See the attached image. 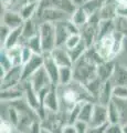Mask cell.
<instances>
[{
    "instance_id": "e0dca14e",
    "label": "cell",
    "mask_w": 127,
    "mask_h": 133,
    "mask_svg": "<svg viewBox=\"0 0 127 133\" xmlns=\"http://www.w3.org/2000/svg\"><path fill=\"white\" fill-rule=\"evenodd\" d=\"M51 56L60 68L61 66H73L71 57L65 47H56L51 52Z\"/></svg>"
},
{
    "instance_id": "8fae6325",
    "label": "cell",
    "mask_w": 127,
    "mask_h": 133,
    "mask_svg": "<svg viewBox=\"0 0 127 133\" xmlns=\"http://www.w3.org/2000/svg\"><path fill=\"white\" fill-rule=\"evenodd\" d=\"M21 85H22L23 93H24V100L27 101V103L29 104V107L31 108V109H33L36 112L40 109V105H41L38 92L34 90L33 85L31 84V82L29 80L22 81Z\"/></svg>"
},
{
    "instance_id": "1f68e13d",
    "label": "cell",
    "mask_w": 127,
    "mask_h": 133,
    "mask_svg": "<svg viewBox=\"0 0 127 133\" xmlns=\"http://www.w3.org/2000/svg\"><path fill=\"white\" fill-rule=\"evenodd\" d=\"M113 99L127 101V87H125V85H114Z\"/></svg>"
},
{
    "instance_id": "484cf974",
    "label": "cell",
    "mask_w": 127,
    "mask_h": 133,
    "mask_svg": "<svg viewBox=\"0 0 127 133\" xmlns=\"http://www.w3.org/2000/svg\"><path fill=\"white\" fill-rule=\"evenodd\" d=\"M39 8H40V3H26V5L19 10V14L21 15L24 21H27V20H29V19L34 18V17L38 15Z\"/></svg>"
},
{
    "instance_id": "30bf717a",
    "label": "cell",
    "mask_w": 127,
    "mask_h": 133,
    "mask_svg": "<svg viewBox=\"0 0 127 133\" xmlns=\"http://www.w3.org/2000/svg\"><path fill=\"white\" fill-rule=\"evenodd\" d=\"M43 68L47 71L49 78H50L52 85H59L60 66L56 64L51 53H43Z\"/></svg>"
},
{
    "instance_id": "d6986e66",
    "label": "cell",
    "mask_w": 127,
    "mask_h": 133,
    "mask_svg": "<svg viewBox=\"0 0 127 133\" xmlns=\"http://www.w3.org/2000/svg\"><path fill=\"white\" fill-rule=\"evenodd\" d=\"M113 89H114V84L110 80L103 82L96 103L104 107H108V104L113 100Z\"/></svg>"
},
{
    "instance_id": "f1b7e54d",
    "label": "cell",
    "mask_w": 127,
    "mask_h": 133,
    "mask_svg": "<svg viewBox=\"0 0 127 133\" xmlns=\"http://www.w3.org/2000/svg\"><path fill=\"white\" fill-rule=\"evenodd\" d=\"M73 81L72 66H61L59 71V85H66Z\"/></svg>"
},
{
    "instance_id": "7bdbcfd3",
    "label": "cell",
    "mask_w": 127,
    "mask_h": 133,
    "mask_svg": "<svg viewBox=\"0 0 127 133\" xmlns=\"http://www.w3.org/2000/svg\"><path fill=\"white\" fill-rule=\"evenodd\" d=\"M123 133H127V124L123 125Z\"/></svg>"
},
{
    "instance_id": "5bb4252c",
    "label": "cell",
    "mask_w": 127,
    "mask_h": 133,
    "mask_svg": "<svg viewBox=\"0 0 127 133\" xmlns=\"http://www.w3.org/2000/svg\"><path fill=\"white\" fill-rule=\"evenodd\" d=\"M29 81L31 82V84L33 85V88L36 92H39V91H41L44 88H48V87L52 85L50 78H49L48 73L46 70H44L43 66L40 70H38V71L29 79Z\"/></svg>"
},
{
    "instance_id": "ee69618b",
    "label": "cell",
    "mask_w": 127,
    "mask_h": 133,
    "mask_svg": "<svg viewBox=\"0 0 127 133\" xmlns=\"http://www.w3.org/2000/svg\"><path fill=\"white\" fill-rule=\"evenodd\" d=\"M42 133H52V132H50V131H48V130H46V129H43V131H42Z\"/></svg>"
},
{
    "instance_id": "83f0119b",
    "label": "cell",
    "mask_w": 127,
    "mask_h": 133,
    "mask_svg": "<svg viewBox=\"0 0 127 133\" xmlns=\"http://www.w3.org/2000/svg\"><path fill=\"white\" fill-rule=\"evenodd\" d=\"M107 110H108V122L109 124H118L119 123V120L122 118V113H121V110L118 108L117 103L112 100V102L108 104L107 107Z\"/></svg>"
},
{
    "instance_id": "3957f363",
    "label": "cell",
    "mask_w": 127,
    "mask_h": 133,
    "mask_svg": "<svg viewBox=\"0 0 127 133\" xmlns=\"http://www.w3.org/2000/svg\"><path fill=\"white\" fill-rule=\"evenodd\" d=\"M54 24H55V35H56V47H64V44L70 36L80 33V29L71 21V19L56 22Z\"/></svg>"
},
{
    "instance_id": "ba28073f",
    "label": "cell",
    "mask_w": 127,
    "mask_h": 133,
    "mask_svg": "<svg viewBox=\"0 0 127 133\" xmlns=\"http://www.w3.org/2000/svg\"><path fill=\"white\" fill-rule=\"evenodd\" d=\"M40 8H52V9L64 11L72 16L77 7L73 2V0H41Z\"/></svg>"
},
{
    "instance_id": "f546056e",
    "label": "cell",
    "mask_w": 127,
    "mask_h": 133,
    "mask_svg": "<svg viewBox=\"0 0 127 133\" xmlns=\"http://www.w3.org/2000/svg\"><path fill=\"white\" fill-rule=\"evenodd\" d=\"M22 44L29 47L34 55H42V53H43L42 43H41V39H40L39 33H38V35H35L34 37H32V38L28 39L27 41H24Z\"/></svg>"
},
{
    "instance_id": "f6af8a7d",
    "label": "cell",
    "mask_w": 127,
    "mask_h": 133,
    "mask_svg": "<svg viewBox=\"0 0 127 133\" xmlns=\"http://www.w3.org/2000/svg\"><path fill=\"white\" fill-rule=\"evenodd\" d=\"M19 132H20V131H19ZM20 133H22V132H20Z\"/></svg>"
},
{
    "instance_id": "d4e9b609",
    "label": "cell",
    "mask_w": 127,
    "mask_h": 133,
    "mask_svg": "<svg viewBox=\"0 0 127 133\" xmlns=\"http://www.w3.org/2000/svg\"><path fill=\"white\" fill-rule=\"evenodd\" d=\"M94 107H95V102L92 101H84L83 104L81 108V112H80V116H79V121L85 122V123H89L93 115V111H94Z\"/></svg>"
},
{
    "instance_id": "4dcf8cb0",
    "label": "cell",
    "mask_w": 127,
    "mask_h": 133,
    "mask_svg": "<svg viewBox=\"0 0 127 133\" xmlns=\"http://www.w3.org/2000/svg\"><path fill=\"white\" fill-rule=\"evenodd\" d=\"M68 50V49H66ZM87 50V47L85 45V43L82 41V42L77 45V47H75L74 49H71V50H68L69 51V55L70 57H71V60L73 62V64L75 63V62L77 60H80L82 57H83L85 55V52H86Z\"/></svg>"
},
{
    "instance_id": "603a6c76",
    "label": "cell",
    "mask_w": 127,
    "mask_h": 133,
    "mask_svg": "<svg viewBox=\"0 0 127 133\" xmlns=\"http://www.w3.org/2000/svg\"><path fill=\"white\" fill-rule=\"evenodd\" d=\"M7 53V56L9 57L11 63L13 66L18 65H23L22 63V44L16 45L10 49H3Z\"/></svg>"
},
{
    "instance_id": "60d3db41",
    "label": "cell",
    "mask_w": 127,
    "mask_h": 133,
    "mask_svg": "<svg viewBox=\"0 0 127 133\" xmlns=\"http://www.w3.org/2000/svg\"><path fill=\"white\" fill-rule=\"evenodd\" d=\"M88 0H73V2L75 3L76 7H83Z\"/></svg>"
},
{
    "instance_id": "cb8c5ba5",
    "label": "cell",
    "mask_w": 127,
    "mask_h": 133,
    "mask_svg": "<svg viewBox=\"0 0 127 133\" xmlns=\"http://www.w3.org/2000/svg\"><path fill=\"white\" fill-rule=\"evenodd\" d=\"M19 44H22V27L11 30L9 38L7 39L5 45L1 49H10Z\"/></svg>"
},
{
    "instance_id": "4316f807",
    "label": "cell",
    "mask_w": 127,
    "mask_h": 133,
    "mask_svg": "<svg viewBox=\"0 0 127 133\" xmlns=\"http://www.w3.org/2000/svg\"><path fill=\"white\" fill-rule=\"evenodd\" d=\"M107 0H88L85 5L82 7L83 9L87 12V15L91 17L93 15H96L101 11L103 6L106 3Z\"/></svg>"
},
{
    "instance_id": "7a4b0ae2",
    "label": "cell",
    "mask_w": 127,
    "mask_h": 133,
    "mask_svg": "<svg viewBox=\"0 0 127 133\" xmlns=\"http://www.w3.org/2000/svg\"><path fill=\"white\" fill-rule=\"evenodd\" d=\"M39 36L42 43L43 53H51L56 48L55 24L51 22H41L39 27Z\"/></svg>"
},
{
    "instance_id": "4fadbf2b",
    "label": "cell",
    "mask_w": 127,
    "mask_h": 133,
    "mask_svg": "<svg viewBox=\"0 0 127 133\" xmlns=\"http://www.w3.org/2000/svg\"><path fill=\"white\" fill-rule=\"evenodd\" d=\"M24 23V20L22 19L21 15L18 11L14 10H3V14L1 16V24H5L11 30L22 27Z\"/></svg>"
},
{
    "instance_id": "ffe728a7",
    "label": "cell",
    "mask_w": 127,
    "mask_h": 133,
    "mask_svg": "<svg viewBox=\"0 0 127 133\" xmlns=\"http://www.w3.org/2000/svg\"><path fill=\"white\" fill-rule=\"evenodd\" d=\"M23 97H24V93H23V89L21 84H19L18 87H14V88L1 91V101L3 103L6 102L11 103V102L18 101L20 99H23Z\"/></svg>"
},
{
    "instance_id": "b9f144b4",
    "label": "cell",
    "mask_w": 127,
    "mask_h": 133,
    "mask_svg": "<svg viewBox=\"0 0 127 133\" xmlns=\"http://www.w3.org/2000/svg\"><path fill=\"white\" fill-rule=\"evenodd\" d=\"M27 3H40L41 0H26Z\"/></svg>"
},
{
    "instance_id": "d590c367",
    "label": "cell",
    "mask_w": 127,
    "mask_h": 133,
    "mask_svg": "<svg viewBox=\"0 0 127 133\" xmlns=\"http://www.w3.org/2000/svg\"><path fill=\"white\" fill-rule=\"evenodd\" d=\"M33 56H34V53L32 52V50L29 47H27V45L22 44V63L23 64L27 63Z\"/></svg>"
},
{
    "instance_id": "8d00e7d4",
    "label": "cell",
    "mask_w": 127,
    "mask_h": 133,
    "mask_svg": "<svg viewBox=\"0 0 127 133\" xmlns=\"http://www.w3.org/2000/svg\"><path fill=\"white\" fill-rule=\"evenodd\" d=\"M108 127H109V123L103 124V125H100V127H89L88 125L87 133H106Z\"/></svg>"
},
{
    "instance_id": "ab89813d",
    "label": "cell",
    "mask_w": 127,
    "mask_h": 133,
    "mask_svg": "<svg viewBox=\"0 0 127 133\" xmlns=\"http://www.w3.org/2000/svg\"><path fill=\"white\" fill-rule=\"evenodd\" d=\"M62 133H77L74 124H65L62 129Z\"/></svg>"
},
{
    "instance_id": "74e56055",
    "label": "cell",
    "mask_w": 127,
    "mask_h": 133,
    "mask_svg": "<svg viewBox=\"0 0 127 133\" xmlns=\"http://www.w3.org/2000/svg\"><path fill=\"white\" fill-rule=\"evenodd\" d=\"M74 125H75L77 133H87V130H88V124L87 123L82 122V121H76L74 123Z\"/></svg>"
},
{
    "instance_id": "836d02e7",
    "label": "cell",
    "mask_w": 127,
    "mask_h": 133,
    "mask_svg": "<svg viewBox=\"0 0 127 133\" xmlns=\"http://www.w3.org/2000/svg\"><path fill=\"white\" fill-rule=\"evenodd\" d=\"M81 42H82L81 35L80 33H75V35H72V36L69 37V39L66 40L64 47L66 48L68 50H71V49H74L75 47H77Z\"/></svg>"
},
{
    "instance_id": "5b68a950",
    "label": "cell",
    "mask_w": 127,
    "mask_h": 133,
    "mask_svg": "<svg viewBox=\"0 0 127 133\" xmlns=\"http://www.w3.org/2000/svg\"><path fill=\"white\" fill-rule=\"evenodd\" d=\"M38 21L41 22H51L56 23L60 21L71 19V16L64 11H60L52 8H39V12L35 16Z\"/></svg>"
},
{
    "instance_id": "277c9868",
    "label": "cell",
    "mask_w": 127,
    "mask_h": 133,
    "mask_svg": "<svg viewBox=\"0 0 127 133\" xmlns=\"http://www.w3.org/2000/svg\"><path fill=\"white\" fill-rule=\"evenodd\" d=\"M114 43H115V32L102 37L94 44V48L96 49L98 56L101 57V59L103 61H109L115 59L113 55Z\"/></svg>"
},
{
    "instance_id": "f35d334b",
    "label": "cell",
    "mask_w": 127,
    "mask_h": 133,
    "mask_svg": "<svg viewBox=\"0 0 127 133\" xmlns=\"http://www.w3.org/2000/svg\"><path fill=\"white\" fill-rule=\"evenodd\" d=\"M106 133H123V125L118 124H109Z\"/></svg>"
},
{
    "instance_id": "d6a6232c",
    "label": "cell",
    "mask_w": 127,
    "mask_h": 133,
    "mask_svg": "<svg viewBox=\"0 0 127 133\" xmlns=\"http://www.w3.org/2000/svg\"><path fill=\"white\" fill-rule=\"evenodd\" d=\"M12 68H13V65H12L9 57L7 56V53H6L5 50L1 49V53H0V69L3 70V71L7 73Z\"/></svg>"
},
{
    "instance_id": "ac0fdd59",
    "label": "cell",
    "mask_w": 127,
    "mask_h": 133,
    "mask_svg": "<svg viewBox=\"0 0 127 133\" xmlns=\"http://www.w3.org/2000/svg\"><path fill=\"white\" fill-rule=\"evenodd\" d=\"M115 68H116V63L114 60L102 62V63L97 65V77L100 78L102 82L108 81L112 79Z\"/></svg>"
},
{
    "instance_id": "9a60e30c",
    "label": "cell",
    "mask_w": 127,
    "mask_h": 133,
    "mask_svg": "<svg viewBox=\"0 0 127 133\" xmlns=\"http://www.w3.org/2000/svg\"><path fill=\"white\" fill-rule=\"evenodd\" d=\"M106 123H109L107 107L95 103L93 115H92L91 122L88 123V125L89 127H100V125H103V124H106Z\"/></svg>"
},
{
    "instance_id": "6da1fadb",
    "label": "cell",
    "mask_w": 127,
    "mask_h": 133,
    "mask_svg": "<svg viewBox=\"0 0 127 133\" xmlns=\"http://www.w3.org/2000/svg\"><path fill=\"white\" fill-rule=\"evenodd\" d=\"M73 80L85 85L93 79L97 78V63H95L86 53L73 64Z\"/></svg>"
},
{
    "instance_id": "52a82bcc",
    "label": "cell",
    "mask_w": 127,
    "mask_h": 133,
    "mask_svg": "<svg viewBox=\"0 0 127 133\" xmlns=\"http://www.w3.org/2000/svg\"><path fill=\"white\" fill-rule=\"evenodd\" d=\"M22 82V65L13 66L1 79V91L18 87Z\"/></svg>"
},
{
    "instance_id": "44dd1931",
    "label": "cell",
    "mask_w": 127,
    "mask_h": 133,
    "mask_svg": "<svg viewBox=\"0 0 127 133\" xmlns=\"http://www.w3.org/2000/svg\"><path fill=\"white\" fill-rule=\"evenodd\" d=\"M35 17L32 19H29L27 21H24L23 26H22V43L24 41H27L28 39L34 37L35 35L39 33V27L40 23L35 22Z\"/></svg>"
},
{
    "instance_id": "9c48e42d",
    "label": "cell",
    "mask_w": 127,
    "mask_h": 133,
    "mask_svg": "<svg viewBox=\"0 0 127 133\" xmlns=\"http://www.w3.org/2000/svg\"><path fill=\"white\" fill-rule=\"evenodd\" d=\"M42 66H43V53L42 55H34L27 63L22 65V81L29 80Z\"/></svg>"
},
{
    "instance_id": "7402d4cb",
    "label": "cell",
    "mask_w": 127,
    "mask_h": 133,
    "mask_svg": "<svg viewBox=\"0 0 127 133\" xmlns=\"http://www.w3.org/2000/svg\"><path fill=\"white\" fill-rule=\"evenodd\" d=\"M88 20H89V16L82 7H77L76 10L73 12V15L71 16V21L74 23L80 30L88 23Z\"/></svg>"
},
{
    "instance_id": "2e32d148",
    "label": "cell",
    "mask_w": 127,
    "mask_h": 133,
    "mask_svg": "<svg viewBox=\"0 0 127 133\" xmlns=\"http://www.w3.org/2000/svg\"><path fill=\"white\" fill-rule=\"evenodd\" d=\"M80 35L82 41L85 43V45L88 48H92L94 44L96 43L97 38H98V28L93 27L91 24H86L80 30Z\"/></svg>"
},
{
    "instance_id": "e575fe53",
    "label": "cell",
    "mask_w": 127,
    "mask_h": 133,
    "mask_svg": "<svg viewBox=\"0 0 127 133\" xmlns=\"http://www.w3.org/2000/svg\"><path fill=\"white\" fill-rule=\"evenodd\" d=\"M11 33V29L8 28L7 26H5V24H1V27H0V40H1V48L5 45L7 39L9 38Z\"/></svg>"
},
{
    "instance_id": "8992f818",
    "label": "cell",
    "mask_w": 127,
    "mask_h": 133,
    "mask_svg": "<svg viewBox=\"0 0 127 133\" xmlns=\"http://www.w3.org/2000/svg\"><path fill=\"white\" fill-rule=\"evenodd\" d=\"M42 128L52 133H62V129L66 121H64L63 115L60 112H48L46 119L42 122Z\"/></svg>"
},
{
    "instance_id": "7c38bea8",
    "label": "cell",
    "mask_w": 127,
    "mask_h": 133,
    "mask_svg": "<svg viewBox=\"0 0 127 133\" xmlns=\"http://www.w3.org/2000/svg\"><path fill=\"white\" fill-rule=\"evenodd\" d=\"M43 107L46 108L48 112H60L61 104H60V98L58 93V85H52L49 90L48 94L44 98Z\"/></svg>"
}]
</instances>
